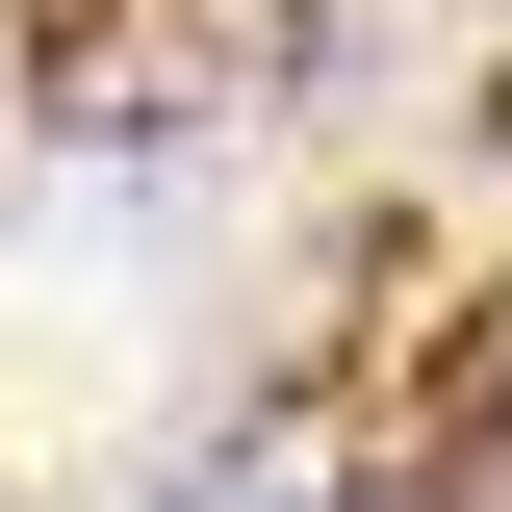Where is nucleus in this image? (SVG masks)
<instances>
[{"mask_svg":"<svg viewBox=\"0 0 512 512\" xmlns=\"http://www.w3.org/2000/svg\"><path fill=\"white\" fill-rule=\"evenodd\" d=\"M205 512H308V487H205Z\"/></svg>","mask_w":512,"mask_h":512,"instance_id":"obj_1","label":"nucleus"}]
</instances>
